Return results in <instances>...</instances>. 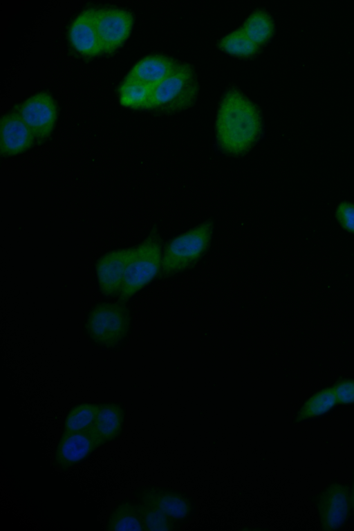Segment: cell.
Instances as JSON below:
<instances>
[{
    "mask_svg": "<svg viewBox=\"0 0 354 531\" xmlns=\"http://www.w3.org/2000/svg\"><path fill=\"white\" fill-rule=\"evenodd\" d=\"M215 129L221 150L234 156L243 154L261 136V112L240 91L230 88L225 93L219 104Z\"/></svg>",
    "mask_w": 354,
    "mask_h": 531,
    "instance_id": "cell-1",
    "label": "cell"
},
{
    "mask_svg": "<svg viewBox=\"0 0 354 531\" xmlns=\"http://www.w3.org/2000/svg\"><path fill=\"white\" fill-rule=\"evenodd\" d=\"M133 315L127 301L102 300L93 304L85 314L82 331L99 349L118 351L128 342Z\"/></svg>",
    "mask_w": 354,
    "mask_h": 531,
    "instance_id": "cell-2",
    "label": "cell"
},
{
    "mask_svg": "<svg viewBox=\"0 0 354 531\" xmlns=\"http://www.w3.org/2000/svg\"><path fill=\"white\" fill-rule=\"evenodd\" d=\"M198 88L193 67L180 63L171 74L156 85L144 109H158L168 113L187 109L195 103Z\"/></svg>",
    "mask_w": 354,
    "mask_h": 531,
    "instance_id": "cell-3",
    "label": "cell"
},
{
    "mask_svg": "<svg viewBox=\"0 0 354 531\" xmlns=\"http://www.w3.org/2000/svg\"><path fill=\"white\" fill-rule=\"evenodd\" d=\"M351 485L332 479L310 497L317 513L321 531H342L350 523Z\"/></svg>",
    "mask_w": 354,
    "mask_h": 531,
    "instance_id": "cell-4",
    "label": "cell"
},
{
    "mask_svg": "<svg viewBox=\"0 0 354 531\" xmlns=\"http://www.w3.org/2000/svg\"><path fill=\"white\" fill-rule=\"evenodd\" d=\"M212 232L213 223L208 221L171 240L162 257L161 270L170 273L195 262L207 250Z\"/></svg>",
    "mask_w": 354,
    "mask_h": 531,
    "instance_id": "cell-5",
    "label": "cell"
},
{
    "mask_svg": "<svg viewBox=\"0 0 354 531\" xmlns=\"http://www.w3.org/2000/svg\"><path fill=\"white\" fill-rule=\"evenodd\" d=\"M160 245L151 236L137 248L134 257L127 266L119 300H127L137 291L151 281L162 267Z\"/></svg>",
    "mask_w": 354,
    "mask_h": 531,
    "instance_id": "cell-6",
    "label": "cell"
},
{
    "mask_svg": "<svg viewBox=\"0 0 354 531\" xmlns=\"http://www.w3.org/2000/svg\"><path fill=\"white\" fill-rule=\"evenodd\" d=\"M133 494L136 499L162 510L180 528L192 519L196 511L192 497L176 489L147 485L137 487Z\"/></svg>",
    "mask_w": 354,
    "mask_h": 531,
    "instance_id": "cell-7",
    "label": "cell"
},
{
    "mask_svg": "<svg viewBox=\"0 0 354 531\" xmlns=\"http://www.w3.org/2000/svg\"><path fill=\"white\" fill-rule=\"evenodd\" d=\"M102 447L89 431L60 434L52 464L57 469L66 472L89 460Z\"/></svg>",
    "mask_w": 354,
    "mask_h": 531,
    "instance_id": "cell-8",
    "label": "cell"
},
{
    "mask_svg": "<svg viewBox=\"0 0 354 531\" xmlns=\"http://www.w3.org/2000/svg\"><path fill=\"white\" fill-rule=\"evenodd\" d=\"M95 22L103 53H111L128 39L133 23L132 15L116 9L95 10Z\"/></svg>",
    "mask_w": 354,
    "mask_h": 531,
    "instance_id": "cell-9",
    "label": "cell"
},
{
    "mask_svg": "<svg viewBox=\"0 0 354 531\" xmlns=\"http://www.w3.org/2000/svg\"><path fill=\"white\" fill-rule=\"evenodd\" d=\"M136 248L111 252L97 262L95 272L100 295L105 298L119 296L128 264Z\"/></svg>",
    "mask_w": 354,
    "mask_h": 531,
    "instance_id": "cell-10",
    "label": "cell"
},
{
    "mask_svg": "<svg viewBox=\"0 0 354 531\" xmlns=\"http://www.w3.org/2000/svg\"><path fill=\"white\" fill-rule=\"evenodd\" d=\"M126 418L127 409L123 402H98L95 418L87 431L104 447L122 437Z\"/></svg>",
    "mask_w": 354,
    "mask_h": 531,
    "instance_id": "cell-11",
    "label": "cell"
},
{
    "mask_svg": "<svg viewBox=\"0 0 354 531\" xmlns=\"http://www.w3.org/2000/svg\"><path fill=\"white\" fill-rule=\"evenodd\" d=\"M19 113L37 138L51 132L57 116L55 103L46 93L36 94L26 100L20 106Z\"/></svg>",
    "mask_w": 354,
    "mask_h": 531,
    "instance_id": "cell-12",
    "label": "cell"
},
{
    "mask_svg": "<svg viewBox=\"0 0 354 531\" xmlns=\"http://www.w3.org/2000/svg\"><path fill=\"white\" fill-rule=\"evenodd\" d=\"M35 138L19 112L1 118L0 151L2 155H15L24 151L32 145Z\"/></svg>",
    "mask_w": 354,
    "mask_h": 531,
    "instance_id": "cell-13",
    "label": "cell"
},
{
    "mask_svg": "<svg viewBox=\"0 0 354 531\" xmlns=\"http://www.w3.org/2000/svg\"><path fill=\"white\" fill-rule=\"evenodd\" d=\"M95 12L93 9L85 10L70 28V41L75 50L84 55L95 56L103 53L95 26Z\"/></svg>",
    "mask_w": 354,
    "mask_h": 531,
    "instance_id": "cell-14",
    "label": "cell"
},
{
    "mask_svg": "<svg viewBox=\"0 0 354 531\" xmlns=\"http://www.w3.org/2000/svg\"><path fill=\"white\" fill-rule=\"evenodd\" d=\"M180 64V62L165 55H149L139 61L123 82L157 84L171 74Z\"/></svg>",
    "mask_w": 354,
    "mask_h": 531,
    "instance_id": "cell-15",
    "label": "cell"
},
{
    "mask_svg": "<svg viewBox=\"0 0 354 531\" xmlns=\"http://www.w3.org/2000/svg\"><path fill=\"white\" fill-rule=\"evenodd\" d=\"M339 403L332 384L322 387L310 395L296 411L293 424L318 420L329 416Z\"/></svg>",
    "mask_w": 354,
    "mask_h": 531,
    "instance_id": "cell-16",
    "label": "cell"
},
{
    "mask_svg": "<svg viewBox=\"0 0 354 531\" xmlns=\"http://www.w3.org/2000/svg\"><path fill=\"white\" fill-rule=\"evenodd\" d=\"M105 530H145L136 499L126 497L116 503L109 513Z\"/></svg>",
    "mask_w": 354,
    "mask_h": 531,
    "instance_id": "cell-17",
    "label": "cell"
},
{
    "mask_svg": "<svg viewBox=\"0 0 354 531\" xmlns=\"http://www.w3.org/2000/svg\"><path fill=\"white\" fill-rule=\"evenodd\" d=\"M241 28L248 38L261 48L273 37L275 26L268 12L257 9L245 19Z\"/></svg>",
    "mask_w": 354,
    "mask_h": 531,
    "instance_id": "cell-18",
    "label": "cell"
},
{
    "mask_svg": "<svg viewBox=\"0 0 354 531\" xmlns=\"http://www.w3.org/2000/svg\"><path fill=\"white\" fill-rule=\"evenodd\" d=\"M98 402L84 401L71 406L64 419L61 434L87 431L96 416Z\"/></svg>",
    "mask_w": 354,
    "mask_h": 531,
    "instance_id": "cell-19",
    "label": "cell"
},
{
    "mask_svg": "<svg viewBox=\"0 0 354 531\" xmlns=\"http://www.w3.org/2000/svg\"><path fill=\"white\" fill-rule=\"evenodd\" d=\"M217 46L227 54L241 58L252 57L260 50V47L248 38L241 27L223 37Z\"/></svg>",
    "mask_w": 354,
    "mask_h": 531,
    "instance_id": "cell-20",
    "label": "cell"
},
{
    "mask_svg": "<svg viewBox=\"0 0 354 531\" xmlns=\"http://www.w3.org/2000/svg\"><path fill=\"white\" fill-rule=\"evenodd\" d=\"M145 530L149 531L178 530L180 529L160 509L136 499Z\"/></svg>",
    "mask_w": 354,
    "mask_h": 531,
    "instance_id": "cell-21",
    "label": "cell"
},
{
    "mask_svg": "<svg viewBox=\"0 0 354 531\" xmlns=\"http://www.w3.org/2000/svg\"><path fill=\"white\" fill-rule=\"evenodd\" d=\"M156 85L138 82H123L120 88L121 104L144 109Z\"/></svg>",
    "mask_w": 354,
    "mask_h": 531,
    "instance_id": "cell-22",
    "label": "cell"
},
{
    "mask_svg": "<svg viewBox=\"0 0 354 531\" xmlns=\"http://www.w3.org/2000/svg\"><path fill=\"white\" fill-rule=\"evenodd\" d=\"M335 218L339 225L346 232L354 234V203L342 201L335 209Z\"/></svg>",
    "mask_w": 354,
    "mask_h": 531,
    "instance_id": "cell-23",
    "label": "cell"
},
{
    "mask_svg": "<svg viewBox=\"0 0 354 531\" xmlns=\"http://www.w3.org/2000/svg\"><path fill=\"white\" fill-rule=\"evenodd\" d=\"M339 405L354 404V378H340L332 384Z\"/></svg>",
    "mask_w": 354,
    "mask_h": 531,
    "instance_id": "cell-24",
    "label": "cell"
},
{
    "mask_svg": "<svg viewBox=\"0 0 354 531\" xmlns=\"http://www.w3.org/2000/svg\"><path fill=\"white\" fill-rule=\"evenodd\" d=\"M351 511L349 521L350 523L354 525V468L351 471Z\"/></svg>",
    "mask_w": 354,
    "mask_h": 531,
    "instance_id": "cell-25",
    "label": "cell"
}]
</instances>
